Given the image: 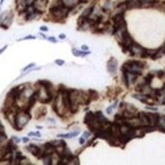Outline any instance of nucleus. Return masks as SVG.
I'll return each instance as SVG.
<instances>
[{"label": "nucleus", "instance_id": "f257e3e1", "mask_svg": "<svg viewBox=\"0 0 165 165\" xmlns=\"http://www.w3.org/2000/svg\"><path fill=\"white\" fill-rule=\"evenodd\" d=\"M30 115L27 112H22L16 115L15 117V128L16 130H22L29 122Z\"/></svg>", "mask_w": 165, "mask_h": 165}, {"label": "nucleus", "instance_id": "f03ea898", "mask_svg": "<svg viewBox=\"0 0 165 165\" xmlns=\"http://www.w3.org/2000/svg\"><path fill=\"white\" fill-rule=\"evenodd\" d=\"M37 98L41 102H44V103L48 102V101H50L52 99V94L49 92V90L46 87L42 86L37 92Z\"/></svg>", "mask_w": 165, "mask_h": 165}, {"label": "nucleus", "instance_id": "7ed1b4c3", "mask_svg": "<svg viewBox=\"0 0 165 165\" xmlns=\"http://www.w3.org/2000/svg\"><path fill=\"white\" fill-rule=\"evenodd\" d=\"M129 52L131 53L132 56H141V57H143V58L147 57L146 49H144L143 47H141L140 45H138L137 43H134L130 47Z\"/></svg>", "mask_w": 165, "mask_h": 165}, {"label": "nucleus", "instance_id": "20e7f679", "mask_svg": "<svg viewBox=\"0 0 165 165\" xmlns=\"http://www.w3.org/2000/svg\"><path fill=\"white\" fill-rule=\"evenodd\" d=\"M27 149L37 158H42L44 156V151H42L41 148L37 147V146H36V145H29L27 147Z\"/></svg>", "mask_w": 165, "mask_h": 165}, {"label": "nucleus", "instance_id": "39448f33", "mask_svg": "<svg viewBox=\"0 0 165 165\" xmlns=\"http://www.w3.org/2000/svg\"><path fill=\"white\" fill-rule=\"evenodd\" d=\"M47 4H48V0H36L34 3V7L37 12L41 13L46 9Z\"/></svg>", "mask_w": 165, "mask_h": 165}, {"label": "nucleus", "instance_id": "423d86ee", "mask_svg": "<svg viewBox=\"0 0 165 165\" xmlns=\"http://www.w3.org/2000/svg\"><path fill=\"white\" fill-rule=\"evenodd\" d=\"M147 117L148 119H149V124L151 127H153V128H155V127H157L158 125V122H159V117L160 115L157 114V112H148L147 114Z\"/></svg>", "mask_w": 165, "mask_h": 165}, {"label": "nucleus", "instance_id": "0eeeda50", "mask_svg": "<svg viewBox=\"0 0 165 165\" xmlns=\"http://www.w3.org/2000/svg\"><path fill=\"white\" fill-rule=\"evenodd\" d=\"M125 3H126V9L141 8L140 0H127V1H125Z\"/></svg>", "mask_w": 165, "mask_h": 165}, {"label": "nucleus", "instance_id": "6e6552de", "mask_svg": "<svg viewBox=\"0 0 165 165\" xmlns=\"http://www.w3.org/2000/svg\"><path fill=\"white\" fill-rule=\"evenodd\" d=\"M117 59L110 58V60L108 61V63H107V71L110 73H112V74H115V71H117Z\"/></svg>", "mask_w": 165, "mask_h": 165}, {"label": "nucleus", "instance_id": "1a4fd4ad", "mask_svg": "<svg viewBox=\"0 0 165 165\" xmlns=\"http://www.w3.org/2000/svg\"><path fill=\"white\" fill-rule=\"evenodd\" d=\"M138 115L139 120H140L141 122H142V126H143V127L150 126V124H149V119H148L147 114H146V112H138V115Z\"/></svg>", "mask_w": 165, "mask_h": 165}, {"label": "nucleus", "instance_id": "9d476101", "mask_svg": "<svg viewBox=\"0 0 165 165\" xmlns=\"http://www.w3.org/2000/svg\"><path fill=\"white\" fill-rule=\"evenodd\" d=\"M141 2V8H150L153 7L155 4V0H140Z\"/></svg>", "mask_w": 165, "mask_h": 165}, {"label": "nucleus", "instance_id": "9b49d317", "mask_svg": "<svg viewBox=\"0 0 165 165\" xmlns=\"http://www.w3.org/2000/svg\"><path fill=\"white\" fill-rule=\"evenodd\" d=\"M16 3H17V8L20 11H24L27 9V1L25 0H16Z\"/></svg>", "mask_w": 165, "mask_h": 165}, {"label": "nucleus", "instance_id": "f8f14e48", "mask_svg": "<svg viewBox=\"0 0 165 165\" xmlns=\"http://www.w3.org/2000/svg\"><path fill=\"white\" fill-rule=\"evenodd\" d=\"M93 9H94V8L92 7V6H90V7H87L86 9H84V11L82 12L81 17H82V18H88L89 16L92 14Z\"/></svg>", "mask_w": 165, "mask_h": 165}, {"label": "nucleus", "instance_id": "ddd939ff", "mask_svg": "<svg viewBox=\"0 0 165 165\" xmlns=\"http://www.w3.org/2000/svg\"><path fill=\"white\" fill-rule=\"evenodd\" d=\"M77 2H78V0H63L64 5L68 8H73V6L76 5Z\"/></svg>", "mask_w": 165, "mask_h": 165}, {"label": "nucleus", "instance_id": "4468645a", "mask_svg": "<svg viewBox=\"0 0 165 165\" xmlns=\"http://www.w3.org/2000/svg\"><path fill=\"white\" fill-rule=\"evenodd\" d=\"M79 134V130L76 132H73V133H70V134H59L58 137L59 138H73V137L77 136Z\"/></svg>", "mask_w": 165, "mask_h": 165}, {"label": "nucleus", "instance_id": "2eb2a0df", "mask_svg": "<svg viewBox=\"0 0 165 165\" xmlns=\"http://www.w3.org/2000/svg\"><path fill=\"white\" fill-rule=\"evenodd\" d=\"M72 53L74 54L75 56H81V57H84V56H86V55H88V54H90V52L89 51H83V52H81V51H77L76 49H72Z\"/></svg>", "mask_w": 165, "mask_h": 165}, {"label": "nucleus", "instance_id": "dca6fc26", "mask_svg": "<svg viewBox=\"0 0 165 165\" xmlns=\"http://www.w3.org/2000/svg\"><path fill=\"white\" fill-rule=\"evenodd\" d=\"M42 158H43L44 164H47V165L52 164V155L51 154H44V156Z\"/></svg>", "mask_w": 165, "mask_h": 165}, {"label": "nucleus", "instance_id": "f3484780", "mask_svg": "<svg viewBox=\"0 0 165 165\" xmlns=\"http://www.w3.org/2000/svg\"><path fill=\"white\" fill-rule=\"evenodd\" d=\"M54 147H58V146H66V143L63 140H55L52 142Z\"/></svg>", "mask_w": 165, "mask_h": 165}, {"label": "nucleus", "instance_id": "a211bd4d", "mask_svg": "<svg viewBox=\"0 0 165 165\" xmlns=\"http://www.w3.org/2000/svg\"><path fill=\"white\" fill-rule=\"evenodd\" d=\"M89 93H90V95H89V97H90V100H95L98 98V93L96 92V91L94 90H89Z\"/></svg>", "mask_w": 165, "mask_h": 165}, {"label": "nucleus", "instance_id": "6ab92c4d", "mask_svg": "<svg viewBox=\"0 0 165 165\" xmlns=\"http://www.w3.org/2000/svg\"><path fill=\"white\" fill-rule=\"evenodd\" d=\"M89 136H90V132H84L83 135H82V138H83L84 140H86V139L89 138Z\"/></svg>", "mask_w": 165, "mask_h": 165}, {"label": "nucleus", "instance_id": "aec40b11", "mask_svg": "<svg viewBox=\"0 0 165 165\" xmlns=\"http://www.w3.org/2000/svg\"><path fill=\"white\" fill-rule=\"evenodd\" d=\"M55 63H56V64H57V65H59V66H62V65H64V61H63V60H60V59H58V60H56L55 61Z\"/></svg>", "mask_w": 165, "mask_h": 165}, {"label": "nucleus", "instance_id": "412c9836", "mask_svg": "<svg viewBox=\"0 0 165 165\" xmlns=\"http://www.w3.org/2000/svg\"><path fill=\"white\" fill-rule=\"evenodd\" d=\"M48 41H49V42H51V43H57V40H56L54 37H48Z\"/></svg>", "mask_w": 165, "mask_h": 165}, {"label": "nucleus", "instance_id": "4be33fe9", "mask_svg": "<svg viewBox=\"0 0 165 165\" xmlns=\"http://www.w3.org/2000/svg\"><path fill=\"white\" fill-rule=\"evenodd\" d=\"M34 66H35V63H30V65H27V67H25V68H24V69H23V71H27V69H30V68L34 67Z\"/></svg>", "mask_w": 165, "mask_h": 165}, {"label": "nucleus", "instance_id": "5701e85b", "mask_svg": "<svg viewBox=\"0 0 165 165\" xmlns=\"http://www.w3.org/2000/svg\"><path fill=\"white\" fill-rule=\"evenodd\" d=\"M25 1H27V5H32V4L35 3V1H36V0H25Z\"/></svg>", "mask_w": 165, "mask_h": 165}, {"label": "nucleus", "instance_id": "b1692460", "mask_svg": "<svg viewBox=\"0 0 165 165\" xmlns=\"http://www.w3.org/2000/svg\"><path fill=\"white\" fill-rule=\"evenodd\" d=\"M81 49H82V51H88V46H86V45H83V46L81 47Z\"/></svg>", "mask_w": 165, "mask_h": 165}, {"label": "nucleus", "instance_id": "393cba45", "mask_svg": "<svg viewBox=\"0 0 165 165\" xmlns=\"http://www.w3.org/2000/svg\"><path fill=\"white\" fill-rule=\"evenodd\" d=\"M48 27H45V25H43V27H41V30H43V32H48Z\"/></svg>", "mask_w": 165, "mask_h": 165}, {"label": "nucleus", "instance_id": "a878e982", "mask_svg": "<svg viewBox=\"0 0 165 165\" xmlns=\"http://www.w3.org/2000/svg\"><path fill=\"white\" fill-rule=\"evenodd\" d=\"M112 107H107V114H112Z\"/></svg>", "mask_w": 165, "mask_h": 165}, {"label": "nucleus", "instance_id": "bb28decb", "mask_svg": "<svg viewBox=\"0 0 165 165\" xmlns=\"http://www.w3.org/2000/svg\"><path fill=\"white\" fill-rule=\"evenodd\" d=\"M12 141H14V142L18 143L20 140H19V139H18V138H16V137H12Z\"/></svg>", "mask_w": 165, "mask_h": 165}, {"label": "nucleus", "instance_id": "cd10ccee", "mask_svg": "<svg viewBox=\"0 0 165 165\" xmlns=\"http://www.w3.org/2000/svg\"><path fill=\"white\" fill-rule=\"evenodd\" d=\"M27 39H35V37H32V36H27V37H23L22 40H27Z\"/></svg>", "mask_w": 165, "mask_h": 165}, {"label": "nucleus", "instance_id": "c85d7f7f", "mask_svg": "<svg viewBox=\"0 0 165 165\" xmlns=\"http://www.w3.org/2000/svg\"><path fill=\"white\" fill-rule=\"evenodd\" d=\"M147 110H156V107H147Z\"/></svg>", "mask_w": 165, "mask_h": 165}, {"label": "nucleus", "instance_id": "c756f323", "mask_svg": "<svg viewBox=\"0 0 165 165\" xmlns=\"http://www.w3.org/2000/svg\"><path fill=\"white\" fill-rule=\"evenodd\" d=\"M6 48H7V46H5V47H3V48H2V49H0V54H1L3 51H5V49H6Z\"/></svg>", "mask_w": 165, "mask_h": 165}, {"label": "nucleus", "instance_id": "7c9ffc66", "mask_svg": "<svg viewBox=\"0 0 165 165\" xmlns=\"http://www.w3.org/2000/svg\"><path fill=\"white\" fill-rule=\"evenodd\" d=\"M79 142H80V144H84V142H85V140H84L83 138H81V139L79 140Z\"/></svg>", "mask_w": 165, "mask_h": 165}, {"label": "nucleus", "instance_id": "2f4dec72", "mask_svg": "<svg viewBox=\"0 0 165 165\" xmlns=\"http://www.w3.org/2000/svg\"><path fill=\"white\" fill-rule=\"evenodd\" d=\"M59 37H60V39H65L66 36H65V35H62V34H61L60 36H59Z\"/></svg>", "mask_w": 165, "mask_h": 165}, {"label": "nucleus", "instance_id": "473e14b6", "mask_svg": "<svg viewBox=\"0 0 165 165\" xmlns=\"http://www.w3.org/2000/svg\"><path fill=\"white\" fill-rule=\"evenodd\" d=\"M23 142H24V143H27V141H29V138H23Z\"/></svg>", "mask_w": 165, "mask_h": 165}, {"label": "nucleus", "instance_id": "72a5a7b5", "mask_svg": "<svg viewBox=\"0 0 165 165\" xmlns=\"http://www.w3.org/2000/svg\"><path fill=\"white\" fill-rule=\"evenodd\" d=\"M0 130H3V125H2L1 122H0Z\"/></svg>", "mask_w": 165, "mask_h": 165}, {"label": "nucleus", "instance_id": "f704fd0d", "mask_svg": "<svg viewBox=\"0 0 165 165\" xmlns=\"http://www.w3.org/2000/svg\"><path fill=\"white\" fill-rule=\"evenodd\" d=\"M3 1H4V0H0V3L2 4V3H3Z\"/></svg>", "mask_w": 165, "mask_h": 165}]
</instances>
